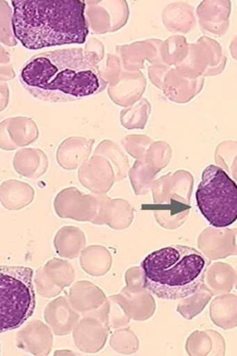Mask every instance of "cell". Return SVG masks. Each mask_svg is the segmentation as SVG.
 <instances>
[{"instance_id":"cell-1","label":"cell","mask_w":237,"mask_h":356,"mask_svg":"<svg viewBox=\"0 0 237 356\" xmlns=\"http://www.w3.org/2000/svg\"><path fill=\"white\" fill-rule=\"evenodd\" d=\"M19 77L30 95L47 102L79 100L106 87L100 70L82 49L36 54L22 67Z\"/></svg>"},{"instance_id":"cell-2","label":"cell","mask_w":237,"mask_h":356,"mask_svg":"<svg viewBox=\"0 0 237 356\" xmlns=\"http://www.w3.org/2000/svg\"><path fill=\"white\" fill-rule=\"evenodd\" d=\"M13 30L28 49L83 44L88 35L81 0H14Z\"/></svg>"},{"instance_id":"cell-3","label":"cell","mask_w":237,"mask_h":356,"mask_svg":"<svg viewBox=\"0 0 237 356\" xmlns=\"http://www.w3.org/2000/svg\"><path fill=\"white\" fill-rule=\"evenodd\" d=\"M209 265L197 249L172 245L148 254L140 268L145 289L163 300H181L204 284Z\"/></svg>"},{"instance_id":"cell-4","label":"cell","mask_w":237,"mask_h":356,"mask_svg":"<svg viewBox=\"0 0 237 356\" xmlns=\"http://www.w3.org/2000/svg\"><path fill=\"white\" fill-rule=\"evenodd\" d=\"M33 270L30 267H0V332L15 331L35 310Z\"/></svg>"},{"instance_id":"cell-5","label":"cell","mask_w":237,"mask_h":356,"mask_svg":"<svg viewBox=\"0 0 237 356\" xmlns=\"http://www.w3.org/2000/svg\"><path fill=\"white\" fill-rule=\"evenodd\" d=\"M197 207L215 228L228 227L237 220V184L225 170L211 165L203 171L197 187Z\"/></svg>"},{"instance_id":"cell-6","label":"cell","mask_w":237,"mask_h":356,"mask_svg":"<svg viewBox=\"0 0 237 356\" xmlns=\"http://www.w3.org/2000/svg\"><path fill=\"white\" fill-rule=\"evenodd\" d=\"M74 277V266L69 261L54 259L36 271L33 282L39 295L51 298L72 284Z\"/></svg>"},{"instance_id":"cell-7","label":"cell","mask_w":237,"mask_h":356,"mask_svg":"<svg viewBox=\"0 0 237 356\" xmlns=\"http://www.w3.org/2000/svg\"><path fill=\"white\" fill-rule=\"evenodd\" d=\"M98 200L87 195L83 196L75 188L60 192L54 202L57 215L62 219H72L92 223L99 212Z\"/></svg>"},{"instance_id":"cell-8","label":"cell","mask_w":237,"mask_h":356,"mask_svg":"<svg viewBox=\"0 0 237 356\" xmlns=\"http://www.w3.org/2000/svg\"><path fill=\"white\" fill-rule=\"evenodd\" d=\"M109 331L111 330L100 318L87 314L80 319L74 330L75 345L83 353L100 352L106 345Z\"/></svg>"},{"instance_id":"cell-9","label":"cell","mask_w":237,"mask_h":356,"mask_svg":"<svg viewBox=\"0 0 237 356\" xmlns=\"http://www.w3.org/2000/svg\"><path fill=\"white\" fill-rule=\"evenodd\" d=\"M197 244L209 259L237 256V229L207 228L199 236Z\"/></svg>"},{"instance_id":"cell-10","label":"cell","mask_w":237,"mask_h":356,"mask_svg":"<svg viewBox=\"0 0 237 356\" xmlns=\"http://www.w3.org/2000/svg\"><path fill=\"white\" fill-rule=\"evenodd\" d=\"M80 318L81 314L72 307L67 296L51 300L44 310V319L54 334L58 337L74 332Z\"/></svg>"},{"instance_id":"cell-11","label":"cell","mask_w":237,"mask_h":356,"mask_svg":"<svg viewBox=\"0 0 237 356\" xmlns=\"http://www.w3.org/2000/svg\"><path fill=\"white\" fill-rule=\"evenodd\" d=\"M49 325L35 319L17 334V347L33 355H49L53 347V332Z\"/></svg>"},{"instance_id":"cell-12","label":"cell","mask_w":237,"mask_h":356,"mask_svg":"<svg viewBox=\"0 0 237 356\" xmlns=\"http://www.w3.org/2000/svg\"><path fill=\"white\" fill-rule=\"evenodd\" d=\"M111 296L121 304L127 316L133 321H147L155 314V300L145 288L135 291L126 287L118 295Z\"/></svg>"},{"instance_id":"cell-13","label":"cell","mask_w":237,"mask_h":356,"mask_svg":"<svg viewBox=\"0 0 237 356\" xmlns=\"http://www.w3.org/2000/svg\"><path fill=\"white\" fill-rule=\"evenodd\" d=\"M106 296L103 290L90 282H78L70 290V301L72 307L81 314H97L105 305Z\"/></svg>"},{"instance_id":"cell-14","label":"cell","mask_w":237,"mask_h":356,"mask_svg":"<svg viewBox=\"0 0 237 356\" xmlns=\"http://www.w3.org/2000/svg\"><path fill=\"white\" fill-rule=\"evenodd\" d=\"M87 238L85 233L75 226H65L60 228L54 236V249L61 258L77 259L84 250Z\"/></svg>"},{"instance_id":"cell-15","label":"cell","mask_w":237,"mask_h":356,"mask_svg":"<svg viewBox=\"0 0 237 356\" xmlns=\"http://www.w3.org/2000/svg\"><path fill=\"white\" fill-rule=\"evenodd\" d=\"M80 264L88 275L95 277H101L111 268V254L105 246H88L81 253Z\"/></svg>"},{"instance_id":"cell-16","label":"cell","mask_w":237,"mask_h":356,"mask_svg":"<svg viewBox=\"0 0 237 356\" xmlns=\"http://www.w3.org/2000/svg\"><path fill=\"white\" fill-rule=\"evenodd\" d=\"M210 316L216 326L230 330L237 326V296L226 295L218 296L213 301Z\"/></svg>"},{"instance_id":"cell-17","label":"cell","mask_w":237,"mask_h":356,"mask_svg":"<svg viewBox=\"0 0 237 356\" xmlns=\"http://www.w3.org/2000/svg\"><path fill=\"white\" fill-rule=\"evenodd\" d=\"M207 284L213 295L228 293L233 289L234 280H236V271L230 265L216 262L208 267Z\"/></svg>"},{"instance_id":"cell-18","label":"cell","mask_w":237,"mask_h":356,"mask_svg":"<svg viewBox=\"0 0 237 356\" xmlns=\"http://www.w3.org/2000/svg\"><path fill=\"white\" fill-rule=\"evenodd\" d=\"M213 293L210 288L203 284L197 292L183 298L179 303L177 311L181 314L182 318L191 321L204 310L206 305L213 298Z\"/></svg>"},{"instance_id":"cell-19","label":"cell","mask_w":237,"mask_h":356,"mask_svg":"<svg viewBox=\"0 0 237 356\" xmlns=\"http://www.w3.org/2000/svg\"><path fill=\"white\" fill-rule=\"evenodd\" d=\"M90 153V147H85L84 145L77 147L76 145L67 147L62 144L57 153V160L62 168L66 170H74L87 159Z\"/></svg>"},{"instance_id":"cell-20","label":"cell","mask_w":237,"mask_h":356,"mask_svg":"<svg viewBox=\"0 0 237 356\" xmlns=\"http://www.w3.org/2000/svg\"><path fill=\"white\" fill-rule=\"evenodd\" d=\"M112 349L120 355H133L139 350V340L136 334L129 329L118 330L112 334L111 341Z\"/></svg>"},{"instance_id":"cell-21","label":"cell","mask_w":237,"mask_h":356,"mask_svg":"<svg viewBox=\"0 0 237 356\" xmlns=\"http://www.w3.org/2000/svg\"><path fill=\"white\" fill-rule=\"evenodd\" d=\"M211 339L212 330L207 332H195L187 340L186 352L189 355H213Z\"/></svg>"},{"instance_id":"cell-22","label":"cell","mask_w":237,"mask_h":356,"mask_svg":"<svg viewBox=\"0 0 237 356\" xmlns=\"http://www.w3.org/2000/svg\"><path fill=\"white\" fill-rule=\"evenodd\" d=\"M130 318L118 301L112 296L108 300V326L109 329L120 328L129 323Z\"/></svg>"},{"instance_id":"cell-23","label":"cell","mask_w":237,"mask_h":356,"mask_svg":"<svg viewBox=\"0 0 237 356\" xmlns=\"http://www.w3.org/2000/svg\"><path fill=\"white\" fill-rule=\"evenodd\" d=\"M126 287L130 290H142L145 288V280L142 268L132 267L126 273Z\"/></svg>"},{"instance_id":"cell-24","label":"cell","mask_w":237,"mask_h":356,"mask_svg":"<svg viewBox=\"0 0 237 356\" xmlns=\"http://www.w3.org/2000/svg\"><path fill=\"white\" fill-rule=\"evenodd\" d=\"M236 277H237V275H236ZM236 279H237V277H236ZM236 289H237V282H236Z\"/></svg>"}]
</instances>
